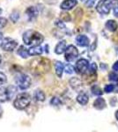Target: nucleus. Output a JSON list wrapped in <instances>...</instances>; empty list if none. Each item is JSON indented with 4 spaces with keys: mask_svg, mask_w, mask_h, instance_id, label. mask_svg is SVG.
Masks as SVG:
<instances>
[{
    "mask_svg": "<svg viewBox=\"0 0 118 132\" xmlns=\"http://www.w3.org/2000/svg\"><path fill=\"white\" fill-rule=\"evenodd\" d=\"M23 42L26 45L29 46H39L42 42H43L44 37L42 34L38 33L35 30L26 31L23 35Z\"/></svg>",
    "mask_w": 118,
    "mask_h": 132,
    "instance_id": "1",
    "label": "nucleus"
},
{
    "mask_svg": "<svg viewBox=\"0 0 118 132\" xmlns=\"http://www.w3.org/2000/svg\"><path fill=\"white\" fill-rule=\"evenodd\" d=\"M31 102V95L27 93H22L17 95L13 101V107L18 110H24Z\"/></svg>",
    "mask_w": 118,
    "mask_h": 132,
    "instance_id": "2",
    "label": "nucleus"
},
{
    "mask_svg": "<svg viewBox=\"0 0 118 132\" xmlns=\"http://www.w3.org/2000/svg\"><path fill=\"white\" fill-rule=\"evenodd\" d=\"M30 65L33 67L34 71L37 72H48L50 70V61L47 58H39L35 59L30 62Z\"/></svg>",
    "mask_w": 118,
    "mask_h": 132,
    "instance_id": "3",
    "label": "nucleus"
},
{
    "mask_svg": "<svg viewBox=\"0 0 118 132\" xmlns=\"http://www.w3.org/2000/svg\"><path fill=\"white\" fill-rule=\"evenodd\" d=\"M15 93H16V87L13 86L0 87V102L4 103L11 101L14 96Z\"/></svg>",
    "mask_w": 118,
    "mask_h": 132,
    "instance_id": "4",
    "label": "nucleus"
},
{
    "mask_svg": "<svg viewBox=\"0 0 118 132\" xmlns=\"http://www.w3.org/2000/svg\"><path fill=\"white\" fill-rule=\"evenodd\" d=\"M15 81H16L19 88L21 90H26V89L29 88L32 84L31 78L27 74H19L15 78Z\"/></svg>",
    "mask_w": 118,
    "mask_h": 132,
    "instance_id": "5",
    "label": "nucleus"
},
{
    "mask_svg": "<svg viewBox=\"0 0 118 132\" xmlns=\"http://www.w3.org/2000/svg\"><path fill=\"white\" fill-rule=\"evenodd\" d=\"M17 46H18V42L12 38H4L1 42V44H0L2 50L8 51V52L13 51L17 48Z\"/></svg>",
    "mask_w": 118,
    "mask_h": 132,
    "instance_id": "6",
    "label": "nucleus"
},
{
    "mask_svg": "<svg viewBox=\"0 0 118 132\" xmlns=\"http://www.w3.org/2000/svg\"><path fill=\"white\" fill-rule=\"evenodd\" d=\"M112 5V0H100L96 5V10L100 14H108Z\"/></svg>",
    "mask_w": 118,
    "mask_h": 132,
    "instance_id": "7",
    "label": "nucleus"
},
{
    "mask_svg": "<svg viewBox=\"0 0 118 132\" xmlns=\"http://www.w3.org/2000/svg\"><path fill=\"white\" fill-rule=\"evenodd\" d=\"M78 50L73 45H70L66 48L65 50V60L68 62H72L78 57Z\"/></svg>",
    "mask_w": 118,
    "mask_h": 132,
    "instance_id": "8",
    "label": "nucleus"
},
{
    "mask_svg": "<svg viewBox=\"0 0 118 132\" xmlns=\"http://www.w3.org/2000/svg\"><path fill=\"white\" fill-rule=\"evenodd\" d=\"M89 68V63L86 59H79V60L76 63V66H75V70L79 74H85V72L88 71Z\"/></svg>",
    "mask_w": 118,
    "mask_h": 132,
    "instance_id": "9",
    "label": "nucleus"
},
{
    "mask_svg": "<svg viewBox=\"0 0 118 132\" xmlns=\"http://www.w3.org/2000/svg\"><path fill=\"white\" fill-rule=\"evenodd\" d=\"M77 4H78L77 0H64V1H63V3L61 4L60 7H61V9L64 11H69L75 7L77 5Z\"/></svg>",
    "mask_w": 118,
    "mask_h": 132,
    "instance_id": "10",
    "label": "nucleus"
},
{
    "mask_svg": "<svg viewBox=\"0 0 118 132\" xmlns=\"http://www.w3.org/2000/svg\"><path fill=\"white\" fill-rule=\"evenodd\" d=\"M38 13H39L38 9L36 7H35V6H30V7L27 8V11H26V14L28 17V20L30 21L36 19V17L38 16Z\"/></svg>",
    "mask_w": 118,
    "mask_h": 132,
    "instance_id": "11",
    "label": "nucleus"
},
{
    "mask_svg": "<svg viewBox=\"0 0 118 132\" xmlns=\"http://www.w3.org/2000/svg\"><path fill=\"white\" fill-rule=\"evenodd\" d=\"M76 42L77 44L80 47H87L89 46V39L86 35H80L78 36H77L76 38Z\"/></svg>",
    "mask_w": 118,
    "mask_h": 132,
    "instance_id": "12",
    "label": "nucleus"
},
{
    "mask_svg": "<svg viewBox=\"0 0 118 132\" xmlns=\"http://www.w3.org/2000/svg\"><path fill=\"white\" fill-rule=\"evenodd\" d=\"M93 107L98 110H102L106 108V101L103 98H98L93 102Z\"/></svg>",
    "mask_w": 118,
    "mask_h": 132,
    "instance_id": "13",
    "label": "nucleus"
},
{
    "mask_svg": "<svg viewBox=\"0 0 118 132\" xmlns=\"http://www.w3.org/2000/svg\"><path fill=\"white\" fill-rule=\"evenodd\" d=\"M43 50H42V48L39 46H32L31 48L28 50V53L30 56H41L42 54Z\"/></svg>",
    "mask_w": 118,
    "mask_h": 132,
    "instance_id": "14",
    "label": "nucleus"
},
{
    "mask_svg": "<svg viewBox=\"0 0 118 132\" xmlns=\"http://www.w3.org/2000/svg\"><path fill=\"white\" fill-rule=\"evenodd\" d=\"M66 50V42L65 41H61L57 43V45L55 48V52L57 55H61L64 52H65Z\"/></svg>",
    "mask_w": 118,
    "mask_h": 132,
    "instance_id": "15",
    "label": "nucleus"
},
{
    "mask_svg": "<svg viewBox=\"0 0 118 132\" xmlns=\"http://www.w3.org/2000/svg\"><path fill=\"white\" fill-rule=\"evenodd\" d=\"M55 71H56V74L58 78H61L62 75H63V71H64V66L63 64V63L59 61H57L55 63Z\"/></svg>",
    "mask_w": 118,
    "mask_h": 132,
    "instance_id": "16",
    "label": "nucleus"
},
{
    "mask_svg": "<svg viewBox=\"0 0 118 132\" xmlns=\"http://www.w3.org/2000/svg\"><path fill=\"white\" fill-rule=\"evenodd\" d=\"M77 101L78 102L80 105H86L88 102V96L85 94V93H81L77 96Z\"/></svg>",
    "mask_w": 118,
    "mask_h": 132,
    "instance_id": "17",
    "label": "nucleus"
},
{
    "mask_svg": "<svg viewBox=\"0 0 118 132\" xmlns=\"http://www.w3.org/2000/svg\"><path fill=\"white\" fill-rule=\"evenodd\" d=\"M106 28L110 32H115L117 30V23L113 20H109L106 23Z\"/></svg>",
    "mask_w": 118,
    "mask_h": 132,
    "instance_id": "18",
    "label": "nucleus"
},
{
    "mask_svg": "<svg viewBox=\"0 0 118 132\" xmlns=\"http://www.w3.org/2000/svg\"><path fill=\"white\" fill-rule=\"evenodd\" d=\"M34 98L37 101H44L46 99V95L42 90H36L34 93Z\"/></svg>",
    "mask_w": 118,
    "mask_h": 132,
    "instance_id": "19",
    "label": "nucleus"
},
{
    "mask_svg": "<svg viewBox=\"0 0 118 132\" xmlns=\"http://www.w3.org/2000/svg\"><path fill=\"white\" fill-rule=\"evenodd\" d=\"M17 54H18L19 56H20L22 58H27V57L30 56L28 53V50L24 46H20V48H19V50H17Z\"/></svg>",
    "mask_w": 118,
    "mask_h": 132,
    "instance_id": "20",
    "label": "nucleus"
},
{
    "mask_svg": "<svg viewBox=\"0 0 118 132\" xmlns=\"http://www.w3.org/2000/svg\"><path fill=\"white\" fill-rule=\"evenodd\" d=\"M70 84L72 87L73 89H78L79 86H81V85H82V82H81V80L79 79L78 78H72V79L70 80Z\"/></svg>",
    "mask_w": 118,
    "mask_h": 132,
    "instance_id": "21",
    "label": "nucleus"
},
{
    "mask_svg": "<svg viewBox=\"0 0 118 132\" xmlns=\"http://www.w3.org/2000/svg\"><path fill=\"white\" fill-rule=\"evenodd\" d=\"M60 18L63 21H66V22H69V21L72 20V17H70V13L66 12H62L60 13Z\"/></svg>",
    "mask_w": 118,
    "mask_h": 132,
    "instance_id": "22",
    "label": "nucleus"
},
{
    "mask_svg": "<svg viewBox=\"0 0 118 132\" xmlns=\"http://www.w3.org/2000/svg\"><path fill=\"white\" fill-rule=\"evenodd\" d=\"M91 91H92V93H93V94L97 95V96H100V95L103 94V92H102V90L98 86H93L92 87Z\"/></svg>",
    "mask_w": 118,
    "mask_h": 132,
    "instance_id": "23",
    "label": "nucleus"
},
{
    "mask_svg": "<svg viewBox=\"0 0 118 132\" xmlns=\"http://www.w3.org/2000/svg\"><path fill=\"white\" fill-rule=\"evenodd\" d=\"M20 19V12H17V11H13L12 12V14L10 15V20L12 21V22H17Z\"/></svg>",
    "mask_w": 118,
    "mask_h": 132,
    "instance_id": "24",
    "label": "nucleus"
},
{
    "mask_svg": "<svg viewBox=\"0 0 118 132\" xmlns=\"http://www.w3.org/2000/svg\"><path fill=\"white\" fill-rule=\"evenodd\" d=\"M82 16H83V11L81 8H78L75 12V20H76L77 22L80 21V20L82 19Z\"/></svg>",
    "mask_w": 118,
    "mask_h": 132,
    "instance_id": "25",
    "label": "nucleus"
},
{
    "mask_svg": "<svg viewBox=\"0 0 118 132\" xmlns=\"http://www.w3.org/2000/svg\"><path fill=\"white\" fill-rule=\"evenodd\" d=\"M50 104L52 106H55V107H58V106H60L62 104V101H61V100H60L59 98L53 97L52 99H51V101H50Z\"/></svg>",
    "mask_w": 118,
    "mask_h": 132,
    "instance_id": "26",
    "label": "nucleus"
},
{
    "mask_svg": "<svg viewBox=\"0 0 118 132\" xmlns=\"http://www.w3.org/2000/svg\"><path fill=\"white\" fill-rule=\"evenodd\" d=\"M6 81H7V78H6L5 74L3 72H0V86L5 85Z\"/></svg>",
    "mask_w": 118,
    "mask_h": 132,
    "instance_id": "27",
    "label": "nucleus"
},
{
    "mask_svg": "<svg viewBox=\"0 0 118 132\" xmlns=\"http://www.w3.org/2000/svg\"><path fill=\"white\" fill-rule=\"evenodd\" d=\"M64 71H65L66 73L72 74V73H73V71H74V68H73V66L70 64H66L65 67H64Z\"/></svg>",
    "mask_w": 118,
    "mask_h": 132,
    "instance_id": "28",
    "label": "nucleus"
},
{
    "mask_svg": "<svg viewBox=\"0 0 118 132\" xmlns=\"http://www.w3.org/2000/svg\"><path fill=\"white\" fill-rule=\"evenodd\" d=\"M109 80L111 81H115V82H118V74L115 73V72H111L109 73Z\"/></svg>",
    "mask_w": 118,
    "mask_h": 132,
    "instance_id": "29",
    "label": "nucleus"
},
{
    "mask_svg": "<svg viewBox=\"0 0 118 132\" xmlns=\"http://www.w3.org/2000/svg\"><path fill=\"white\" fill-rule=\"evenodd\" d=\"M89 71L91 74H95L96 71H97V64H96L95 63H91V65H90V67H89Z\"/></svg>",
    "mask_w": 118,
    "mask_h": 132,
    "instance_id": "30",
    "label": "nucleus"
},
{
    "mask_svg": "<svg viewBox=\"0 0 118 132\" xmlns=\"http://www.w3.org/2000/svg\"><path fill=\"white\" fill-rule=\"evenodd\" d=\"M114 89H115V86H114L113 85H107L104 88V91L106 92L107 93H112L114 91Z\"/></svg>",
    "mask_w": 118,
    "mask_h": 132,
    "instance_id": "31",
    "label": "nucleus"
},
{
    "mask_svg": "<svg viewBox=\"0 0 118 132\" xmlns=\"http://www.w3.org/2000/svg\"><path fill=\"white\" fill-rule=\"evenodd\" d=\"M7 25V20L5 18H0V28H4Z\"/></svg>",
    "mask_w": 118,
    "mask_h": 132,
    "instance_id": "32",
    "label": "nucleus"
},
{
    "mask_svg": "<svg viewBox=\"0 0 118 132\" xmlns=\"http://www.w3.org/2000/svg\"><path fill=\"white\" fill-rule=\"evenodd\" d=\"M56 26H57L58 28L60 29H65V26H64V24L62 21H60V20H57L56 21Z\"/></svg>",
    "mask_w": 118,
    "mask_h": 132,
    "instance_id": "33",
    "label": "nucleus"
},
{
    "mask_svg": "<svg viewBox=\"0 0 118 132\" xmlns=\"http://www.w3.org/2000/svg\"><path fill=\"white\" fill-rule=\"evenodd\" d=\"M94 3H95V0H87V2L85 3V5L87 6V7H92Z\"/></svg>",
    "mask_w": 118,
    "mask_h": 132,
    "instance_id": "34",
    "label": "nucleus"
},
{
    "mask_svg": "<svg viewBox=\"0 0 118 132\" xmlns=\"http://www.w3.org/2000/svg\"><path fill=\"white\" fill-rule=\"evenodd\" d=\"M112 40H113L114 42H115V43H118V32H117L116 34H115V35H113Z\"/></svg>",
    "mask_w": 118,
    "mask_h": 132,
    "instance_id": "35",
    "label": "nucleus"
},
{
    "mask_svg": "<svg viewBox=\"0 0 118 132\" xmlns=\"http://www.w3.org/2000/svg\"><path fill=\"white\" fill-rule=\"evenodd\" d=\"M113 70H114L115 71L118 72V61H117V62H115V63H114V65H113Z\"/></svg>",
    "mask_w": 118,
    "mask_h": 132,
    "instance_id": "36",
    "label": "nucleus"
},
{
    "mask_svg": "<svg viewBox=\"0 0 118 132\" xmlns=\"http://www.w3.org/2000/svg\"><path fill=\"white\" fill-rule=\"evenodd\" d=\"M114 14H115V17L118 18V8H115V9H114Z\"/></svg>",
    "mask_w": 118,
    "mask_h": 132,
    "instance_id": "37",
    "label": "nucleus"
},
{
    "mask_svg": "<svg viewBox=\"0 0 118 132\" xmlns=\"http://www.w3.org/2000/svg\"><path fill=\"white\" fill-rule=\"evenodd\" d=\"M2 114H3V109H2L1 106H0V117L2 116Z\"/></svg>",
    "mask_w": 118,
    "mask_h": 132,
    "instance_id": "38",
    "label": "nucleus"
},
{
    "mask_svg": "<svg viewBox=\"0 0 118 132\" xmlns=\"http://www.w3.org/2000/svg\"><path fill=\"white\" fill-rule=\"evenodd\" d=\"M2 40H3V34L0 33V42H2Z\"/></svg>",
    "mask_w": 118,
    "mask_h": 132,
    "instance_id": "39",
    "label": "nucleus"
},
{
    "mask_svg": "<svg viewBox=\"0 0 118 132\" xmlns=\"http://www.w3.org/2000/svg\"><path fill=\"white\" fill-rule=\"evenodd\" d=\"M115 117H116V119L118 120V110H117L116 112H115Z\"/></svg>",
    "mask_w": 118,
    "mask_h": 132,
    "instance_id": "40",
    "label": "nucleus"
},
{
    "mask_svg": "<svg viewBox=\"0 0 118 132\" xmlns=\"http://www.w3.org/2000/svg\"><path fill=\"white\" fill-rule=\"evenodd\" d=\"M115 92L118 93V84L116 85V86H115Z\"/></svg>",
    "mask_w": 118,
    "mask_h": 132,
    "instance_id": "41",
    "label": "nucleus"
},
{
    "mask_svg": "<svg viewBox=\"0 0 118 132\" xmlns=\"http://www.w3.org/2000/svg\"><path fill=\"white\" fill-rule=\"evenodd\" d=\"M1 13H2V9L0 8V14H1Z\"/></svg>",
    "mask_w": 118,
    "mask_h": 132,
    "instance_id": "42",
    "label": "nucleus"
},
{
    "mask_svg": "<svg viewBox=\"0 0 118 132\" xmlns=\"http://www.w3.org/2000/svg\"><path fill=\"white\" fill-rule=\"evenodd\" d=\"M1 60L2 59H1V56H0V63H1Z\"/></svg>",
    "mask_w": 118,
    "mask_h": 132,
    "instance_id": "43",
    "label": "nucleus"
},
{
    "mask_svg": "<svg viewBox=\"0 0 118 132\" xmlns=\"http://www.w3.org/2000/svg\"><path fill=\"white\" fill-rule=\"evenodd\" d=\"M81 1H85V0H81Z\"/></svg>",
    "mask_w": 118,
    "mask_h": 132,
    "instance_id": "44",
    "label": "nucleus"
}]
</instances>
